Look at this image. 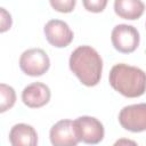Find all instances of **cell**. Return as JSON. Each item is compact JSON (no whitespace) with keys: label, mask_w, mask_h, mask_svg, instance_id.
<instances>
[{"label":"cell","mask_w":146,"mask_h":146,"mask_svg":"<svg viewBox=\"0 0 146 146\" xmlns=\"http://www.w3.org/2000/svg\"><path fill=\"white\" fill-rule=\"evenodd\" d=\"M9 141L13 146H35L38 133L32 125L17 123L9 131Z\"/></svg>","instance_id":"30bf717a"},{"label":"cell","mask_w":146,"mask_h":146,"mask_svg":"<svg viewBox=\"0 0 146 146\" xmlns=\"http://www.w3.org/2000/svg\"><path fill=\"white\" fill-rule=\"evenodd\" d=\"M114 11L120 18L135 21L143 16L145 5L141 0H114Z\"/></svg>","instance_id":"8fae6325"},{"label":"cell","mask_w":146,"mask_h":146,"mask_svg":"<svg viewBox=\"0 0 146 146\" xmlns=\"http://www.w3.org/2000/svg\"><path fill=\"white\" fill-rule=\"evenodd\" d=\"M70 70L87 87L99 83L103 72V59L98 51L90 46H80L74 49L68 59Z\"/></svg>","instance_id":"6da1fadb"},{"label":"cell","mask_w":146,"mask_h":146,"mask_svg":"<svg viewBox=\"0 0 146 146\" xmlns=\"http://www.w3.org/2000/svg\"><path fill=\"white\" fill-rule=\"evenodd\" d=\"M0 112L5 113L6 111L10 110L16 102V92L13 87L1 83L0 84Z\"/></svg>","instance_id":"7c38bea8"},{"label":"cell","mask_w":146,"mask_h":146,"mask_svg":"<svg viewBox=\"0 0 146 146\" xmlns=\"http://www.w3.org/2000/svg\"><path fill=\"white\" fill-rule=\"evenodd\" d=\"M49 138L54 146H75L80 143L73 121L65 119L56 122L49 131Z\"/></svg>","instance_id":"ba28073f"},{"label":"cell","mask_w":146,"mask_h":146,"mask_svg":"<svg viewBox=\"0 0 146 146\" xmlns=\"http://www.w3.org/2000/svg\"><path fill=\"white\" fill-rule=\"evenodd\" d=\"M108 0H82V5L86 10L90 13H102L106 6Z\"/></svg>","instance_id":"5bb4252c"},{"label":"cell","mask_w":146,"mask_h":146,"mask_svg":"<svg viewBox=\"0 0 146 146\" xmlns=\"http://www.w3.org/2000/svg\"><path fill=\"white\" fill-rule=\"evenodd\" d=\"M50 6L54 10L63 14H67L74 10L76 0H49Z\"/></svg>","instance_id":"4fadbf2b"},{"label":"cell","mask_w":146,"mask_h":146,"mask_svg":"<svg viewBox=\"0 0 146 146\" xmlns=\"http://www.w3.org/2000/svg\"><path fill=\"white\" fill-rule=\"evenodd\" d=\"M50 97L51 92L49 87L42 82H33L22 91V100L30 108H40L47 105Z\"/></svg>","instance_id":"9c48e42d"},{"label":"cell","mask_w":146,"mask_h":146,"mask_svg":"<svg viewBox=\"0 0 146 146\" xmlns=\"http://www.w3.org/2000/svg\"><path fill=\"white\" fill-rule=\"evenodd\" d=\"M120 144H132V145H136V143L131 141V140H117L115 143V145H120Z\"/></svg>","instance_id":"2e32d148"},{"label":"cell","mask_w":146,"mask_h":146,"mask_svg":"<svg viewBox=\"0 0 146 146\" xmlns=\"http://www.w3.org/2000/svg\"><path fill=\"white\" fill-rule=\"evenodd\" d=\"M43 33L47 41L56 48L67 47L74 38L73 31L68 24L60 19H50L43 27Z\"/></svg>","instance_id":"52a82bcc"},{"label":"cell","mask_w":146,"mask_h":146,"mask_svg":"<svg viewBox=\"0 0 146 146\" xmlns=\"http://www.w3.org/2000/svg\"><path fill=\"white\" fill-rule=\"evenodd\" d=\"M119 123L131 132H143L146 130V103L124 106L119 113Z\"/></svg>","instance_id":"8992f818"},{"label":"cell","mask_w":146,"mask_h":146,"mask_svg":"<svg viewBox=\"0 0 146 146\" xmlns=\"http://www.w3.org/2000/svg\"><path fill=\"white\" fill-rule=\"evenodd\" d=\"M108 81L111 87L127 98H137L146 91V73L136 66L116 64L112 67Z\"/></svg>","instance_id":"7a4b0ae2"},{"label":"cell","mask_w":146,"mask_h":146,"mask_svg":"<svg viewBox=\"0 0 146 146\" xmlns=\"http://www.w3.org/2000/svg\"><path fill=\"white\" fill-rule=\"evenodd\" d=\"M73 125L79 140L84 144L96 145L104 139V125L98 119L94 116H80L73 121Z\"/></svg>","instance_id":"3957f363"},{"label":"cell","mask_w":146,"mask_h":146,"mask_svg":"<svg viewBox=\"0 0 146 146\" xmlns=\"http://www.w3.org/2000/svg\"><path fill=\"white\" fill-rule=\"evenodd\" d=\"M19 67L26 75L41 76L49 70L50 59L43 49L31 48L21 55Z\"/></svg>","instance_id":"277c9868"},{"label":"cell","mask_w":146,"mask_h":146,"mask_svg":"<svg viewBox=\"0 0 146 146\" xmlns=\"http://www.w3.org/2000/svg\"><path fill=\"white\" fill-rule=\"evenodd\" d=\"M111 41L115 50L122 54L133 52L140 41V35L138 30L128 24H119L112 30Z\"/></svg>","instance_id":"5b68a950"},{"label":"cell","mask_w":146,"mask_h":146,"mask_svg":"<svg viewBox=\"0 0 146 146\" xmlns=\"http://www.w3.org/2000/svg\"><path fill=\"white\" fill-rule=\"evenodd\" d=\"M13 24V19L9 13H7V10L5 8H1V27H0V32L3 33L7 30H9Z\"/></svg>","instance_id":"9a60e30c"}]
</instances>
